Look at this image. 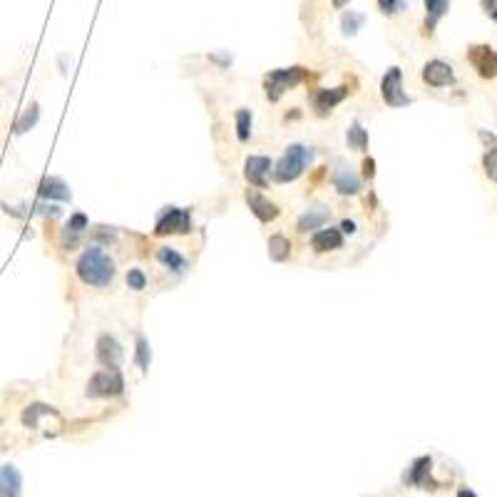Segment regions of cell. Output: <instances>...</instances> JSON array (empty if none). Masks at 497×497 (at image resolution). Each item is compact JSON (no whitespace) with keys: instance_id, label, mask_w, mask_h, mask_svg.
Instances as JSON below:
<instances>
[{"instance_id":"cell-36","label":"cell","mask_w":497,"mask_h":497,"mask_svg":"<svg viewBox=\"0 0 497 497\" xmlns=\"http://www.w3.org/2000/svg\"><path fill=\"white\" fill-rule=\"evenodd\" d=\"M458 497H478V495H475L473 488H468V485H465V488L458 490Z\"/></svg>"},{"instance_id":"cell-10","label":"cell","mask_w":497,"mask_h":497,"mask_svg":"<svg viewBox=\"0 0 497 497\" xmlns=\"http://www.w3.org/2000/svg\"><path fill=\"white\" fill-rule=\"evenodd\" d=\"M97 360L105 365V368H117L119 363H122V346H119V341L114 338V336L109 333H102L97 338Z\"/></svg>"},{"instance_id":"cell-26","label":"cell","mask_w":497,"mask_h":497,"mask_svg":"<svg viewBox=\"0 0 497 497\" xmlns=\"http://www.w3.org/2000/svg\"><path fill=\"white\" fill-rule=\"evenodd\" d=\"M237 137L239 142H247V139L251 137V109H237Z\"/></svg>"},{"instance_id":"cell-4","label":"cell","mask_w":497,"mask_h":497,"mask_svg":"<svg viewBox=\"0 0 497 497\" xmlns=\"http://www.w3.org/2000/svg\"><path fill=\"white\" fill-rule=\"evenodd\" d=\"M124 393V378L119 368H102L95 370L92 378L87 380L90 398H114Z\"/></svg>"},{"instance_id":"cell-13","label":"cell","mask_w":497,"mask_h":497,"mask_svg":"<svg viewBox=\"0 0 497 497\" xmlns=\"http://www.w3.org/2000/svg\"><path fill=\"white\" fill-rule=\"evenodd\" d=\"M343 247V232L336 227H328V229H319V232L311 237V249L316 254H326V251H336Z\"/></svg>"},{"instance_id":"cell-19","label":"cell","mask_w":497,"mask_h":497,"mask_svg":"<svg viewBox=\"0 0 497 497\" xmlns=\"http://www.w3.org/2000/svg\"><path fill=\"white\" fill-rule=\"evenodd\" d=\"M450 0H425V35H433L438 20L448 13Z\"/></svg>"},{"instance_id":"cell-28","label":"cell","mask_w":497,"mask_h":497,"mask_svg":"<svg viewBox=\"0 0 497 497\" xmlns=\"http://www.w3.org/2000/svg\"><path fill=\"white\" fill-rule=\"evenodd\" d=\"M483 169L490 182L497 184V147H490L488 152L483 154Z\"/></svg>"},{"instance_id":"cell-23","label":"cell","mask_w":497,"mask_h":497,"mask_svg":"<svg viewBox=\"0 0 497 497\" xmlns=\"http://www.w3.org/2000/svg\"><path fill=\"white\" fill-rule=\"evenodd\" d=\"M269 256L274 261H286L291 256V242L284 234H274V237L269 239Z\"/></svg>"},{"instance_id":"cell-14","label":"cell","mask_w":497,"mask_h":497,"mask_svg":"<svg viewBox=\"0 0 497 497\" xmlns=\"http://www.w3.org/2000/svg\"><path fill=\"white\" fill-rule=\"evenodd\" d=\"M247 204H249L251 214H254L259 222H274L281 214V209L259 192H247Z\"/></svg>"},{"instance_id":"cell-29","label":"cell","mask_w":497,"mask_h":497,"mask_svg":"<svg viewBox=\"0 0 497 497\" xmlns=\"http://www.w3.org/2000/svg\"><path fill=\"white\" fill-rule=\"evenodd\" d=\"M127 286L132 291L147 289V276H144V271L142 269H129L127 271Z\"/></svg>"},{"instance_id":"cell-35","label":"cell","mask_w":497,"mask_h":497,"mask_svg":"<svg viewBox=\"0 0 497 497\" xmlns=\"http://www.w3.org/2000/svg\"><path fill=\"white\" fill-rule=\"evenodd\" d=\"M341 232L356 234V222H351V219H343V222H341Z\"/></svg>"},{"instance_id":"cell-1","label":"cell","mask_w":497,"mask_h":497,"mask_svg":"<svg viewBox=\"0 0 497 497\" xmlns=\"http://www.w3.org/2000/svg\"><path fill=\"white\" fill-rule=\"evenodd\" d=\"M80 281L85 286H95V289H105L114 281V261L105 254L102 247H87L80 254L78 264H75Z\"/></svg>"},{"instance_id":"cell-31","label":"cell","mask_w":497,"mask_h":497,"mask_svg":"<svg viewBox=\"0 0 497 497\" xmlns=\"http://www.w3.org/2000/svg\"><path fill=\"white\" fill-rule=\"evenodd\" d=\"M375 3H378L380 13H385V15H395V13H400V10L405 8L403 0H375Z\"/></svg>"},{"instance_id":"cell-18","label":"cell","mask_w":497,"mask_h":497,"mask_svg":"<svg viewBox=\"0 0 497 497\" xmlns=\"http://www.w3.org/2000/svg\"><path fill=\"white\" fill-rule=\"evenodd\" d=\"M331 219V209L328 207H324V204H319V207H314V209H309L306 214H301V219H299V224H296V229H299L301 234H306V232H314V229H321L326 222Z\"/></svg>"},{"instance_id":"cell-5","label":"cell","mask_w":497,"mask_h":497,"mask_svg":"<svg viewBox=\"0 0 497 497\" xmlns=\"http://www.w3.org/2000/svg\"><path fill=\"white\" fill-rule=\"evenodd\" d=\"M192 232V212L179 207H164L154 224V237H169V234H189Z\"/></svg>"},{"instance_id":"cell-21","label":"cell","mask_w":497,"mask_h":497,"mask_svg":"<svg viewBox=\"0 0 497 497\" xmlns=\"http://www.w3.org/2000/svg\"><path fill=\"white\" fill-rule=\"evenodd\" d=\"M43 415H58V410L53 405H43V403H33L23 410V425L25 428H38L40 418Z\"/></svg>"},{"instance_id":"cell-25","label":"cell","mask_w":497,"mask_h":497,"mask_svg":"<svg viewBox=\"0 0 497 497\" xmlns=\"http://www.w3.org/2000/svg\"><path fill=\"white\" fill-rule=\"evenodd\" d=\"M149 360H152V353H149V341L144 338V336H137V341H134V363L139 365V370H142V373H147Z\"/></svg>"},{"instance_id":"cell-6","label":"cell","mask_w":497,"mask_h":497,"mask_svg":"<svg viewBox=\"0 0 497 497\" xmlns=\"http://www.w3.org/2000/svg\"><path fill=\"white\" fill-rule=\"evenodd\" d=\"M380 95H383V102L388 107H408L413 102V97L403 92V73H400V68H390L383 75V80H380Z\"/></svg>"},{"instance_id":"cell-34","label":"cell","mask_w":497,"mask_h":497,"mask_svg":"<svg viewBox=\"0 0 497 497\" xmlns=\"http://www.w3.org/2000/svg\"><path fill=\"white\" fill-rule=\"evenodd\" d=\"M483 8H485V13H490V18L497 23V0H483Z\"/></svg>"},{"instance_id":"cell-33","label":"cell","mask_w":497,"mask_h":497,"mask_svg":"<svg viewBox=\"0 0 497 497\" xmlns=\"http://www.w3.org/2000/svg\"><path fill=\"white\" fill-rule=\"evenodd\" d=\"M363 177L365 179H373L375 177V159L373 157H365L363 159Z\"/></svg>"},{"instance_id":"cell-8","label":"cell","mask_w":497,"mask_h":497,"mask_svg":"<svg viewBox=\"0 0 497 497\" xmlns=\"http://www.w3.org/2000/svg\"><path fill=\"white\" fill-rule=\"evenodd\" d=\"M468 60L475 70H478L480 78L493 80L497 78V50L490 45H473L468 50Z\"/></svg>"},{"instance_id":"cell-22","label":"cell","mask_w":497,"mask_h":497,"mask_svg":"<svg viewBox=\"0 0 497 497\" xmlns=\"http://www.w3.org/2000/svg\"><path fill=\"white\" fill-rule=\"evenodd\" d=\"M346 142L356 152H363V149H368V129H363L360 122H353L348 127V132H346Z\"/></svg>"},{"instance_id":"cell-15","label":"cell","mask_w":497,"mask_h":497,"mask_svg":"<svg viewBox=\"0 0 497 497\" xmlns=\"http://www.w3.org/2000/svg\"><path fill=\"white\" fill-rule=\"evenodd\" d=\"M333 187L338 194H346V197H353V194L360 192V179L358 174L353 172L346 164H338V169L333 172Z\"/></svg>"},{"instance_id":"cell-37","label":"cell","mask_w":497,"mask_h":497,"mask_svg":"<svg viewBox=\"0 0 497 497\" xmlns=\"http://www.w3.org/2000/svg\"><path fill=\"white\" fill-rule=\"evenodd\" d=\"M351 0H331V5H333V8H343V5H348Z\"/></svg>"},{"instance_id":"cell-9","label":"cell","mask_w":497,"mask_h":497,"mask_svg":"<svg viewBox=\"0 0 497 497\" xmlns=\"http://www.w3.org/2000/svg\"><path fill=\"white\" fill-rule=\"evenodd\" d=\"M271 159L264 157V154H251L244 162V177H247L249 184H254L256 189H264L266 187V177L271 172Z\"/></svg>"},{"instance_id":"cell-17","label":"cell","mask_w":497,"mask_h":497,"mask_svg":"<svg viewBox=\"0 0 497 497\" xmlns=\"http://www.w3.org/2000/svg\"><path fill=\"white\" fill-rule=\"evenodd\" d=\"M38 192L43 199H55V202H70V199H73L70 187L60 177H45L43 182H40Z\"/></svg>"},{"instance_id":"cell-24","label":"cell","mask_w":497,"mask_h":497,"mask_svg":"<svg viewBox=\"0 0 497 497\" xmlns=\"http://www.w3.org/2000/svg\"><path fill=\"white\" fill-rule=\"evenodd\" d=\"M38 119H40V107H38V102H33L30 107H25V112H23V117L15 122V129L13 132L15 134H25L28 129H33L35 124H38Z\"/></svg>"},{"instance_id":"cell-2","label":"cell","mask_w":497,"mask_h":497,"mask_svg":"<svg viewBox=\"0 0 497 497\" xmlns=\"http://www.w3.org/2000/svg\"><path fill=\"white\" fill-rule=\"evenodd\" d=\"M311 162H314V149L306 147V144H289L286 152L281 154V159L271 169V177L279 184L296 182Z\"/></svg>"},{"instance_id":"cell-16","label":"cell","mask_w":497,"mask_h":497,"mask_svg":"<svg viewBox=\"0 0 497 497\" xmlns=\"http://www.w3.org/2000/svg\"><path fill=\"white\" fill-rule=\"evenodd\" d=\"M23 475L15 465H0V497H20Z\"/></svg>"},{"instance_id":"cell-3","label":"cell","mask_w":497,"mask_h":497,"mask_svg":"<svg viewBox=\"0 0 497 497\" xmlns=\"http://www.w3.org/2000/svg\"><path fill=\"white\" fill-rule=\"evenodd\" d=\"M306 78H309V70L299 68V65H294V68L271 70V73L264 78V90H266L269 102H279L281 95H284L286 90H294L296 85H301Z\"/></svg>"},{"instance_id":"cell-30","label":"cell","mask_w":497,"mask_h":497,"mask_svg":"<svg viewBox=\"0 0 497 497\" xmlns=\"http://www.w3.org/2000/svg\"><path fill=\"white\" fill-rule=\"evenodd\" d=\"M87 227H90L87 217H85L82 212H75L73 217H70V222H68V227H65V229H70V232H75V234H82Z\"/></svg>"},{"instance_id":"cell-12","label":"cell","mask_w":497,"mask_h":497,"mask_svg":"<svg viewBox=\"0 0 497 497\" xmlns=\"http://www.w3.org/2000/svg\"><path fill=\"white\" fill-rule=\"evenodd\" d=\"M348 95V87H324V90H316L314 92V109L319 117H326L336 105L343 102V97Z\"/></svg>"},{"instance_id":"cell-32","label":"cell","mask_w":497,"mask_h":497,"mask_svg":"<svg viewBox=\"0 0 497 497\" xmlns=\"http://www.w3.org/2000/svg\"><path fill=\"white\" fill-rule=\"evenodd\" d=\"M35 212L43 214V217H60V207H55V204H38Z\"/></svg>"},{"instance_id":"cell-7","label":"cell","mask_w":497,"mask_h":497,"mask_svg":"<svg viewBox=\"0 0 497 497\" xmlns=\"http://www.w3.org/2000/svg\"><path fill=\"white\" fill-rule=\"evenodd\" d=\"M403 483L408 488H423V490H438L440 483L433 480V458L430 455H420L410 463V468L405 470L403 475Z\"/></svg>"},{"instance_id":"cell-20","label":"cell","mask_w":497,"mask_h":497,"mask_svg":"<svg viewBox=\"0 0 497 497\" xmlns=\"http://www.w3.org/2000/svg\"><path fill=\"white\" fill-rule=\"evenodd\" d=\"M157 261L162 266H167L169 271H174V274H182V271L187 269V259H184V256L172 247H159L157 249Z\"/></svg>"},{"instance_id":"cell-27","label":"cell","mask_w":497,"mask_h":497,"mask_svg":"<svg viewBox=\"0 0 497 497\" xmlns=\"http://www.w3.org/2000/svg\"><path fill=\"white\" fill-rule=\"evenodd\" d=\"M363 23H365V15L363 13H356V10H348V13L341 18V28H343L346 35H356Z\"/></svg>"},{"instance_id":"cell-11","label":"cell","mask_w":497,"mask_h":497,"mask_svg":"<svg viewBox=\"0 0 497 497\" xmlns=\"http://www.w3.org/2000/svg\"><path fill=\"white\" fill-rule=\"evenodd\" d=\"M423 82H428L430 87H448L455 82V73L443 60H430L423 68Z\"/></svg>"}]
</instances>
